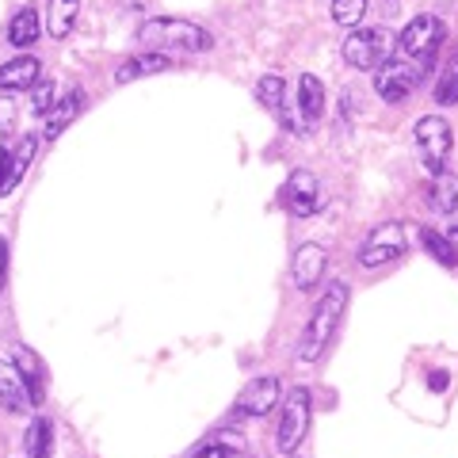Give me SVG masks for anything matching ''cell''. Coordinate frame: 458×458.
Listing matches in <instances>:
<instances>
[{"label":"cell","instance_id":"1","mask_svg":"<svg viewBox=\"0 0 458 458\" xmlns=\"http://www.w3.org/2000/svg\"><path fill=\"white\" fill-rule=\"evenodd\" d=\"M138 42L153 54H203L214 47V35L207 27H199L191 20H180V16H157L146 20L138 27Z\"/></svg>","mask_w":458,"mask_h":458},{"label":"cell","instance_id":"2","mask_svg":"<svg viewBox=\"0 0 458 458\" xmlns=\"http://www.w3.org/2000/svg\"><path fill=\"white\" fill-rule=\"evenodd\" d=\"M344 306H348V286L344 283H333L325 291V298L318 306H313L310 313V321L302 328V340H298V363H318L325 348H328V340L336 336V325L344 318Z\"/></svg>","mask_w":458,"mask_h":458},{"label":"cell","instance_id":"3","mask_svg":"<svg viewBox=\"0 0 458 458\" xmlns=\"http://www.w3.org/2000/svg\"><path fill=\"white\" fill-rule=\"evenodd\" d=\"M394 50H397V35L386 31V27H363V31H352L344 38V62L352 69H360V73L386 65L394 57Z\"/></svg>","mask_w":458,"mask_h":458},{"label":"cell","instance_id":"4","mask_svg":"<svg viewBox=\"0 0 458 458\" xmlns=\"http://www.w3.org/2000/svg\"><path fill=\"white\" fill-rule=\"evenodd\" d=\"M412 134H417V153H420V161H424V172H428V176H439V172L447 168L451 149H454L451 123L439 119V114H424Z\"/></svg>","mask_w":458,"mask_h":458},{"label":"cell","instance_id":"5","mask_svg":"<svg viewBox=\"0 0 458 458\" xmlns=\"http://www.w3.org/2000/svg\"><path fill=\"white\" fill-rule=\"evenodd\" d=\"M310 432V390H291L283 401V412H279V428H276V447L283 454H294L298 447L306 443Z\"/></svg>","mask_w":458,"mask_h":458},{"label":"cell","instance_id":"6","mask_svg":"<svg viewBox=\"0 0 458 458\" xmlns=\"http://www.w3.org/2000/svg\"><path fill=\"white\" fill-rule=\"evenodd\" d=\"M439 42H443V23H439L436 16H412V20L405 23V31L397 35L401 54L417 57L424 73H428V69H432V62H436Z\"/></svg>","mask_w":458,"mask_h":458},{"label":"cell","instance_id":"7","mask_svg":"<svg viewBox=\"0 0 458 458\" xmlns=\"http://www.w3.org/2000/svg\"><path fill=\"white\" fill-rule=\"evenodd\" d=\"M405 256V225L401 222H386L370 233L363 245H360V267H382V264H394Z\"/></svg>","mask_w":458,"mask_h":458},{"label":"cell","instance_id":"8","mask_svg":"<svg viewBox=\"0 0 458 458\" xmlns=\"http://www.w3.org/2000/svg\"><path fill=\"white\" fill-rule=\"evenodd\" d=\"M283 207L294 214V218H310V214H318L325 207V191H321V180L313 176V172L306 168H294L291 172V180L283 183Z\"/></svg>","mask_w":458,"mask_h":458},{"label":"cell","instance_id":"9","mask_svg":"<svg viewBox=\"0 0 458 458\" xmlns=\"http://www.w3.org/2000/svg\"><path fill=\"white\" fill-rule=\"evenodd\" d=\"M420 77H424L420 65L390 57V62L378 65V73H375V92L386 99V104H401V99L412 96V89L420 84Z\"/></svg>","mask_w":458,"mask_h":458},{"label":"cell","instance_id":"10","mask_svg":"<svg viewBox=\"0 0 458 458\" xmlns=\"http://www.w3.org/2000/svg\"><path fill=\"white\" fill-rule=\"evenodd\" d=\"M279 397H283L279 378H271V375L252 378L233 401V417H267V412L279 405Z\"/></svg>","mask_w":458,"mask_h":458},{"label":"cell","instance_id":"11","mask_svg":"<svg viewBox=\"0 0 458 458\" xmlns=\"http://www.w3.org/2000/svg\"><path fill=\"white\" fill-rule=\"evenodd\" d=\"M38 153V138L35 134H23L16 141V149H0V195H8L16 183L23 180V172L31 168Z\"/></svg>","mask_w":458,"mask_h":458},{"label":"cell","instance_id":"12","mask_svg":"<svg viewBox=\"0 0 458 458\" xmlns=\"http://www.w3.org/2000/svg\"><path fill=\"white\" fill-rule=\"evenodd\" d=\"M0 409H8L12 417L31 412V394H27V382L12 360H0Z\"/></svg>","mask_w":458,"mask_h":458},{"label":"cell","instance_id":"13","mask_svg":"<svg viewBox=\"0 0 458 458\" xmlns=\"http://www.w3.org/2000/svg\"><path fill=\"white\" fill-rule=\"evenodd\" d=\"M328 267V252L321 245H302L294 252V264H291V276H294V286L298 291H313L321 283Z\"/></svg>","mask_w":458,"mask_h":458},{"label":"cell","instance_id":"14","mask_svg":"<svg viewBox=\"0 0 458 458\" xmlns=\"http://www.w3.org/2000/svg\"><path fill=\"white\" fill-rule=\"evenodd\" d=\"M42 77V65L35 54H20L0 65V92H23Z\"/></svg>","mask_w":458,"mask_h":458},{"label":"cell","instance_id":"15","mask_svg":"<svg viewBox=\"0 0 458 458\" xmlns=\"http://www.w3.org/2000/svg\"><path fill=\"white\" fill-rule=\"evenodd\" d=\"M245 454V436L229 432V428H222V432H214L207 439H199L195 447L188 451V458H237Z\"/></svg>","mask_w":458,"mask_h":458},{"label":"cell","instance_id":"16","mask_svg":"<svg viewBox=\"0 0 458 458\" xmlns=\"http://www.w3.org/2000/svg\"><path fill=\"white\" fill-rule=\"evenodd\" d=\"M168 65H172L168 54L146 50V54H138V57H131V62H123L119 69H114V84H131V81H141V77H153V73H161V69H168Z\"/></svg>","mask_w":458,"mask_h":458},{"label":"cell","instance_id":"17","mask_svg":"<svg viewBox=\"0 0 458 458\" xmlns=\"http://www.w3.org/2000/svg\"><path fill=\"white\" fill-rule=\"evenodd\" d=\"M20 375L27 382V394H31V405H42V397H47V370H42V360L31 352V348H16V360Z\"/></svg>","mask_w":458,"mask_h":458},{"label":"cell","instance_id":"18","mask_svg":"<svg viewBox=\"0 0 458 458\" xmlns=\"http://www.w3.org/2000/svg\"><path fill=\"white\" fill-rule=\"evenodd\" d=\"M298 114H302L306 126H313L325 114V84L310 73L298 81Z\"/></svg>","mask_w":458,"mask_h":458},{"label":"cell","instance_id":"19","mask_svg":"<svg viewBox=\"0 0 458 458\" xmlns=\"http://www.w3.org/2000/svg\"><path fill=\"white\" fill-rule=\"evenodd\" d=\"M428 207L436 214H454L458 210V176L443 168L439 176H432V188H428Z\"/></svg>","mask_w":458,"mask_h":458},{"label":"cell","instance_id":"20","mask_svg":"<svg viewBox=\"0 0 458 458\" xmlns=\"http://www.w3.org/2000/svg\"><path fill=\"white\" fill-rule=\"evenodd\" d=\"M81 107H84V92L73 89L62 99V104H54V111L47 114V134H42V138H62V131H69V123L81 114Z\"/></svg>","mask_w":458,"mask_h":458},{"label":"cell","instance_id":"21","mask_svg":"<svg viewBox=\"0 0 458 458\" xmlns=\"http://www.w3.org/2000/svg\"><path fill=\"white\" fill-rule=\"evenodd\" d=\"M38 31H42V16H38V12L35 8H20L16 16H12V23H8V42H12V47H20V50H27V47H35Z\"/></svg>","mask_w":458,"mask_h":458},{"label":"cell","instance_id":"22","mask_svg":"<svg viewBox=\"0 0 458 458\" xmlns=\"http://www.w3.org/2000/svg\"><path fill=\"white\" fill-rule=\"evenodd\" d=\"M77 12H81V0H50L47 31L54 38H69L73 35V23H77Z\"/></svg>","mask_w":458,"mask_h":458},{"label":"cell","instance_id":"23","mask_svg":"<svg viewBox=\"0 0 458 458\" xmlns=\"http://www.w3.org/2000/svg\"><path fill=\"white\" fill-rule=\"evenodd\" d=\"M23 443H27V454L31 458H50V451H54V424L47 417H35L31 428H27Z\"/></svg>","mask_w":458,"mask_h":458},{"label":"cell","instance_id":"24","mask_svg":"<svg viewBox=\"0 0 458 458\" xmlns=\"http://www.w3.org/2000/svg\"><path fill=\"white\" fill-rule=\"evenodd\" d=\"M420 245L428 249V256L432 260H439L443 267H458V252H454V245L447 241V233H439V229H420Z\"/></svg>","mask_w":458,"mask_h":458},{"label":"cell","instance_id":"25","mask_svg":"<svg viewBox=\"0 0 458 458\" xmlns=\"http://www.w3.org/2000/svg\"><path fill=\"white\" fill-rule=\"evenodd\" d=\"M27 92H31V104H27V107H31V114H50L54 111V104H57V84L50 77H38Z\"/></svg>","mask_w":458,"mask_h":458},{"label":"cell","instance_id":"26","mask_svg":"<svg viewBox=\"0 0 458 458\" xmlns=\"http://www.w3.org/2000/svg\"><path fill=\"white\" fill-rule=\"evenodd\" d=\"M256 99H260L264 107H271V111H283V104H286V84H283V77H276V73L260 77V84H256Z\"/></svg>","mask_w":458,"mask_h":458},{"label":"cell","instance_id":"27","mask_svg":"<svg viewBox=\"0 0 458 458\" xmlns=\"http://www.w3.org/2000/svg\"><path fill=\"white\" fill-rule=\"evenodd\" d=\"M333 23L340 27H355L363 16H367V0H333Z\"/></svg>","mask_w":458,"mask_h":458},{"label":"cell","instance_id":"28","mask_svg":"<svg viewBox=\"0 0 458 458\" xmlns=\"http://www.w3.org/2000/svg\"><path fill=\"white\" fill-rule=\"evenodd\" d=\"M436 99L439 104H458V54L451 57L447 73L439 77V89H436Z\"/></svg>","mask_w":458,"mask_h":458},{"label":"cell","instance_id":"29","mask_svg":"<svg viewBox=\"0 0 458 458\" xmlns=\"http://www.w3.org/2000/svg\"><path fill=\"white\" fill-rule=\"evenodd\" d=\"M428 386H432L436 394H443L447 390V370H432V375H428Z\"/></svg>","mask_w":458,"mask_h":458},{"label":"cell","instance_id":"30","mask_svg":"<svg viewBox=\"0 0 458 458\" xmlns=\"http://www.w3.org/2000/svg\"><path fill=\"white\" fill-rule=\"evenodd\" d=\"M12 131V107L8 104H0V134Z\"/></svg>","mask_w":458,"mask_h":458},{"label":"cell","instance_id":"31","mask_svg":"<svg viewBox=\"0 0 458 458\" xmlns=\"http://www.w3.org/2000/svg\"><path fill=\"white\" fill-rule=\"evenodd\" d=\"M4 260H8V245H4V237H0V283H4Z\"/></svg>","mask_w":458,"mask_h":458},{"label":"cell","instance_id":"32","mask_svg":"<svg viewBox=\"0 0 458 458\" xmlns=\"http://www.w3.org/2000/svg\"><path fill=\"white\" fill-rule=\"evenodd\" d=\"M447 241H451V245H454V252H458V225L451 229V233H447Z\"/></svg>","mask_w":458,"mask_h":458}]
</instances>
